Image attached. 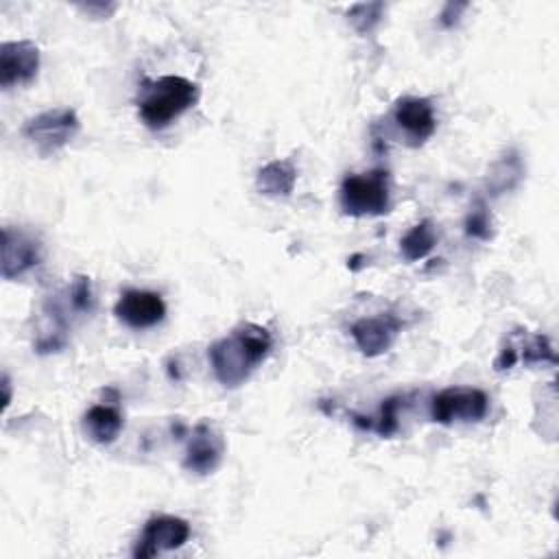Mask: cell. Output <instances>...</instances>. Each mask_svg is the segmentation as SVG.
Returning <instances> with one entry per match:
<instances>
[{"label":"cell","instance_id":"8fae6325","mask_svg":"<svg viewBox=\"0 0 559 559\" xmlns=\"http://www.w3.org/2000/svg\"><path fill=\"white\" fill-rule=\"evenodd\" d=\"M39 70V48L31 39L0 44V87L31 83Z\"/></svg>","mask_w":559,"mask_h":559},{"label":"cell","instance_id":"3957f363","mask_svg":"<svg viewBox=\"0 0 559 559\" xmlns=\"http://www.w3.org/2000/svg\"><path fill=\"white\" fill-rule=\"evenodd\" d=\"M341 210L349 216H382L391 207L389 173L382 168L347 175L338 190Z\"/></svg>","mask_w":559,"mask_h":559},{"label":"cell","instance_id":"4fadbf2b","mask_svg":"<svg viewBox=\"0 0 559 559\" xmlns=\"http://www.w3.org/2000/svg\"><path fill=\"white\" fill-rule=\"evenodd\" d=\"M122 426H124V419H122V413L118 406V391L114 393L111 400L92 404L83 413V419H81L83 435L98 445L114 443L118 439Z\"/></svg>","mask_w":559,"mask_h":559},{"label":"cell","instance_id":"e0dca14e","mask_svg":"<svg viewBox=\"0 0 559 559\" xmlns=\"http://www.w3.org/2000/svg\"><path fill=\"white\" fill-rule=\"evenodd\" d=\"M404 400H406L404 395L386 397V400L382 402V406H380L378 417H369L371 421H367V430H373V432H378L380 437H391L393 432H397V426H400L397 413H400Z\"/></svg>","mask_w":559,"mask_h":559},{"label":"cell","instance_id":"5b68a950","mask_svg":"<svg viewBox=\"0 0 559 559\" xmlns=\"http://www.w3.org/2000/svg\"><path fill=\"white\" fill-rule=\"evenodd\" d=\"M489 411V397L476 386H448L430 402V417L437 424L450 426L454 421H480Z\"/></svg>","mask_w":559,"mask_h":559},{"label":"cell","instance_id":"30bf717a","mask_svg":"<svg viewBox=\"0 0 559 559\" xmlns=\"http://www.w3.org/2000/svg\"><path fill=\"white\" fill-rule=\"evenodd\" d=\"M114 314L131 330H146L164 321L166 304L159 293L129 288L114 306Z\"/></svg>","mask_w":559,"mask_h":559},{"label":"cell","instance_id":"603a6c76","mask_svg":"<svg viewBox=\"0 0 559 559\" xmlns=\"http://www.w3.org/2000/svg\"><path fill=\"white\" fill-rule=\"evenodd\" d=\"M515 362H518V349H515L513 345H504V347L500 349L498 358L493 360V367H496V371H507V369H511Z\"/></svg>","mask_w":559,"mask_h":559},{"label":"cell","instance_id":"8992f818","mask_svg":"<svg viewBox=\"0 0 559 559\" xmlns=\"http://www.w3.org/2000/svg\"><path fill=\"white\" fill-rule=\"evenodd\" d=\"M190 537V524L177 515H153L146 520L135 546V559H151L155 555L181 548Z\"/></svg>","mask_w":559,"mask_h":559},{"label":"cell","instance_id":"7c38bea8","mask_svg":"<svg viewBox=\"0 0 559 559\" xmlns=\"http://www.w3.org/2000/svg\"><path fill=\"white\" fill-rule=\"evenodd\" d=\"M393 122L406 135L411 146L424 144L437 129L432 103L421 96H404L393 105Z\"/></svg>","mask_w":559,"mask_h":559},{"label":"cell","instance_id":"277c9868","mask_svg":"<svg viewBox=\"0 0 559 559\" xmlns=\"http://www.w3.org/2000/svg\"><path fill=\"white\" fill-rule=\"evenodd\" d=\"M81 131V120L72 107H52L33 118L22 127V135L39 151V155H52L70 144Z\"/></svg>","mask_w":559,"mask_h":559},{"label":"cell","instance_id":"9a60e30c","mask_svg":"<svg viewBox=\"0 0 559 559\" xmlns=\"http://www.w3.org/2000/svg\"><path fill=\"white\" fill-rule=\"evenodd\" d=\"M524 177V166H522V159L518 155V151H509L504 153L489 170V177H487V190L491 194H502V192H509L513 190Z\"/></svg>","mask_w":559,"mask_h":559},{"label":"cell","instance_id":"7a4b0ae2","mask_svg":"<svg viewBox=\"0 0 559 559\" xmlns=\"http://www.w3.org/2000/svg\"><path fill=\"white\" fill-rule=\"evenodd\" d=\"M199 85L186 76L166 74L144 83L142 98L138 100V114L148 129H164L183 111L197 105Z\"/></svg>","mask_w":559,"mask_h":559},{"label":"cell","instance_id":"d6986e66","mask_svg":"<svg viewBox=\"0 0 559 559\" xmlns=\"http://www.w3.org/2000/svg\"><path fill=\"white\" fill-rule=\"evenodd\" d=\"M68 308L79 314H90L94 310V293L92 282L85 275H76L68 290Z\"/></svg>","mask_w":559,"mask_h":559},{"label":"cell","instance_id":"ac0fdd59","mask_svg":"<svg viewBox=\"0 0 559 559\" xmlns=\"http://www.w3.org/2000/svg\"><path fill=\"white\" fill-rule=\"evenodd\" d=\"M382 13H384V2H358L349 7L347 20L360 35H365L382 20Z\"/></svg>","mask_w":559,"mask_h":559},{"label":"cell","instance_id":"9c48e42d","mask_svg":"<svg viewBox=\"0 0 559 559\" xmlns=\"http://www.w3.org/2000/svg\"><path fill=\"white\" fill-rule=\"evenodd\" d=\"M404 321L393 312H380L373 317H362L352 323L349 334L360 349V354L376 358L384 354L402 332Z\"/></svg>","mask_w":559,"mask_h":559},{"label":"cell","instance_id":"cb8c5ba5","mask_svg":"<svg viewBox=\"0 0 559 559\" xmlns=\"http://www.w3.org/2000/svg\"><path fill=\"white\" fill-rule=\"evenodd\" d=\"M2 389H4V408H7L9 402H11V389H9V376L7 373L2 378Z\"/></svg>","mask_w":559,"mask_h":559},{"label":"cell","instance_id":"ffe728a7","mask_svg":"<svg viewBox=\"0 0 559 559\" xmlns=\"http://www.w3.org/2000/svg\"><path fill=\"white\" fill-rule=\"evenodd\" d=\"M491 227H493V223H491L489 210L485 207V203H476L469 210V214L465 216V234L476 240H489L493 234Z\"/></svg>","mask_w":559,"mask_h":559},{"label":"cell","instance_id":"ba28073f","mask_svg":"<svg viewBox=\"0 0 559 559\" xmlns=\"http://www.w3.org/2000/svg\"><path fill=\"white\" fill-rule=\"evenodd\" d=\"M223 454H225L223 435L210 421H199L188 437L181 465L192 474L207 476L221 465Z\"/></svg>","mask_w":559,"mask_h":559},{"label":"cell","instance_id":"7402d4cb","mask_svg":"<svg viewBox=\"0 0 559 559\" xmlns=\"http://www.w3.org/2000/svg\"><path fill=\"white\" fill-rule=\"evenodd\" d=\"M465 9H467V2H448V4L443 7L441 15H439L441 26H443V28L454 26V24L459 22V17H461V13H463Z\"/></svg>","mask_w":559,"mask_h":559},{"label":"cell","instance_id":"52a82bcc","mask_svg":"<svg viewBox=\"0 0 559 559\" xmlns=\"http://www.w3.org/2000/svg\"><path fill=\"white\" fill-rule=\"evenodd\" d=\"M0 249V273L4 280L22 277L41 262L39 240L33 234L17 227H2Z\"/></svg>","mask_w":559,"mask_h":559},{"label":"cell","instance_id":"6da1fadb","mask_svg":"<svg viewBox=\"0 0 559 559\" xmlns=\"http://www.w3.org/2000/svg\"><path fill=\"white\" fill-rule=\"evenodd\" d=\"M273 349V336L264 325L240 323L227 336L210 345L207 358L214 378L227 386H240L262 365Z\"/></svg>","mask_w":559,"mask_h":559},{"label":"cell","instance_id":"44dd1931","mask_svg":"<svg viewBox=\"0 0 559 559\" xmlns=\"http://www.w3.org/2000/svg\"><path fill=\"white\" fill-rule=\"evenodd\" d=\"M518 360H522L524 365H533V362H555V349L550 345V341L544 334H535L528 343H524L522 354H518Z\"/></svg>","mask_w":559,"mask_h":559},{"label":"cell","instance_id":"2e32d148","mask_svg":"<svg viewBox=\"0 0 559 559\" xmlns=\"http://www.w3.org/2000/svg\"><path fill=\"white\" fill-rule=\"evenodd\" d=\"M437 242V229L432 227L430 221H421L417 225H413L400 240V251H402V258L408 260V262H415V260H421L426 258L432 247Z\"/></svg>","mask_w":559,"mask_h":559},{"label":"cell","instance_id":"5bb4252c","mask_svg":"<svg viewBox=\"0 0 559 559\" xmlns=\"http://www.w3.org/2000/svg\"><path fill=\"white\" fill-rule=\"evenodd\" d=\"M297 183V168L288 159H273L255 175V188L264 197H288Z\"/></svg>","mask_w":559,"mask_h":559}]
</instances>
